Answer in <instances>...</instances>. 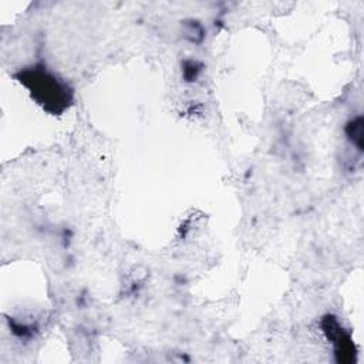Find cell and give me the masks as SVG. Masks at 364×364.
Here are the masks:
<instances>
[{"label":"cell","instance_id":"cell-1","mask_svg":"<svg viewBox=\"0 0 364 364\" xmlns=\"http://www.w3.org/2000/svg\"><path fill=\"white\" fill-rule=\"evenodd\" d=\"M18 80L30 90L33 98L51 114H61L73 100L68 85L44 68L24 70L20 73Z\"/></svg>","mask_w":364,"mask_h":364},{"label":"cell","instance_id":"cell-2","mask_svg":"<svg viewBox=\"0 0 364 364\" xmlns=\"http://www.w3.org/2000/svg\"><path fill=\"white\" fill-rule=\"evenodd\" d=\"M323 333L334 347V354L340 363H351L354 360V344L348 333L340 326L338 320L333 316H326L321 321Z\"/></svg>","mask_w":364,"mask_h":364},{"label":"cell","instance_id":"cell-3","mask_svg":"<svg viewBox=\"0 0 364 364\" xmlns=\"http://www.w3.org/2000/svg\"><path fill=\"white\" fill-rule=\"evenodd\" d=\"M347 138L353 142V145L357 146L358 151H363V118L357 117L355 119H351L346 127Z\"/></svg>","mask_w":364,"mask_h":364}]
</instances>
